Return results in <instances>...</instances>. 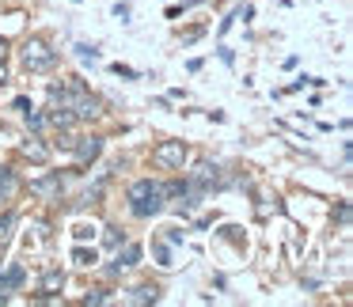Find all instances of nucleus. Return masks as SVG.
Returning a JSON list of instances; mask_svg holds the SVG:
<instances>
[{"label":"nucleus","mask_w":353,"mask_h":307,"mask_svg":"<svg viewBox=\"0 0 353 307\" xmlns=\"http://www.w3.org/2000/svg\"><path fill=\"white\" fill-rule=\"evenodd\" d=\"M50 122H54L57 129H72V125H77V114H72L69 107H50Z\"/></svg>","instance_id":"obj_8"},{"label":"nucleus","mask_w":353,"mask_h":307,"mask_svg":"<svg viewBox=\"0 0 353 307\" xmlns=\"http://www.w3.org/2000/svg\"><path fill=\"white\" fill-rule=\"evenodd\" d=\"M12 190H16V175H12V167H0V198Z\"/></svg>","instance_id":"obj_12"},{"label":"nucleus","mask_w":353,"mask_h":307,"mask_svg":"<svg viewBox=\"0 0 353 307\" xmlns=\"http://www.w3.org/2000/svg\"><path fill=\"white\" fill-rule=\"evenodd\" d=\"M4 80H8V69H4V61H0V84H4Z\"/></svg>","instance_id":"obj_21"},{"label":"nucleus","mask_w":353,"mask_h":307,"mask_svg":"<svg viewBox=\"0 0 353 307\" xmlns=\"http://www.w3.org/2000/svg\"><path fill=\"white\" fill-rule=\"evenodd\" d=\"M19 284H23V269L19 266H8L0 273V292H12V288H19Z\"/></svg>","instance_id":"obj_10"},{"label":"nucleus","mask_w":353,"mask_h":307,"mask_svg":"<svg viewBox=\"0 0 353 307\" xmlns=\"http://www.w3.org/2000/svg\"><path fill=\"white\" fill-rule=\"evenodd\" d=\"M190 182L198 186L201 193H205V190H213V186H221V167H216V163H201V167L190 175Z\"/></svg>","instance_id":"obj_4"},{"label":"nucleus","mask_w":353,"mask_h":307,"mask_svg":"<svg viewBox=\"0 0 353 307\" xmlns=\"http://www.w3.org/2000/svg\"><path fill=\"white\" fill-rule=\"evenodd\" d=\"M125 201H130V213H133V216L148 220V216H156V213L163 209L168 190H163L160 182H152V178H137V182L125 190Z\"/></svg>","instance_id":"obj_1"},{"label":"nucleus","mask_w":353,"mask_h":307,"mask_svg":"<svg viewBox=\"0 0 353 307\" xmlns=\"http://www.w3.org/2000/svg\"><path fill=\"white\" fill-rule=\"evenodd\" d=\"M12 224H16V216H12V213H4V216H0V243H4V239L12 235Z\"/></svg>","instance_id":"obj_16"},{"label":"nucleus","mask_w":353,"mask_h":307,"mask_svg":"<svg viewBox=\"0 0 353 307\" xmlns=\"http://www.w3.org/2000/svg\"><path fill=\"white\" fill-rule=\"evenodd\" d=\"M122 243V235H118V228H107V246H118Z\"/></svg>","instance_id":"obj_19"},{"label":"nucleus","mask_w":353,"mask_h":307,"mask_svg":"<svg viewBox=\"0 0 353 307\" xmlns=\"http://www.w3.org/2000/svg\"><path fill=\"white\" fill-rule=\"evenodd\" d=\"M54 65H57V54H54V50H50L42 39H31V42L23 46V69H27V72H50Z\"/></svg>","instance_id":"obj_2"},{"label":"nucleus","mask_w":353,"mask_h":307,"mask_svg":"<svg viewBox=\"0 0 353 307\" xmlns=\"http://www.w3.org/2000/svg\"><path fill=\"white\" fill-rule=\"evenodd\" d=\"M72 258H77L80 266H92V262H95V251H88V246H77V251H72Z\"/></svg>","instance_id":"obj_15"},{"label":"nucleus","mask_w":353,"mask_h":307,"mask_svg":"<svg viewBox=\"0 0 353 307\" xmlns=\"http://www.w3.org/2000/svg\"><path fill=\"white\" fill-rule=\"evenodd\" d=\"M23 118H27V129H34V133H39V129H42V125H46V118H42V114H39V110H31V107H27V110H23Z\"/></svg>","instance_id":"obj_13"},{"label":"nucleus","mask_w":353,"mask_h":307,"mask_svg":"<svg viewBox=\"0 0 353 307\" xmlns=\"http://www.w3.org/2000/svg\"><path fill=\"white\" fill-rule=\"evenodd\" d=\"M0 57H4V39H0Z\"/></svg>","instance_id":"obj_23"},{"label":"nucleus","mask_w":353,"mask_h":307,"mask_svg":"<svg viewBox=\"0 0 353 307\" xmlns=\"http://www.w3.org/2000/svg\"><path fill=\"white\" fill-rule=\"evenodd\" d=\"M141 262V246L137 243H125V251H118V258L110 262V273H122V269H130V266H137Z\"/></svg>","instance_id":"obj_6"},{"label":"nucleus","mask_w":353,"mask_h":307,"mask_svg":"<svg viewBox=\"0 0 353 307\" xmlns=\"http://www.w3.org/2000/svg\"><path fill=\"white\" fill-rule=\"evenodd\" d=\"M156 258H160V266H171V251H168V246H156Z\"/></svg>","instance_id":"obj_18"},{"label":"nucleus","mask_w":353,"mask_h":307,"mask_svg":"<svg viewBox=\"0 0 353 307\" xmlns=\"http://www.w3.org/2000/svg\"><path fill=\"white\" fill-rule=\"evenodd\" d=\"M72 152H77V160H80V163H92L95 156L103 152V140H99V137H77Z\"/></svg>","instance_id":"obj_5"},{"label":"nucleus","mask_w":353,"mask_h":307,"mask_svg":"<svg viewBox=\"0 0 353 307\" xmlns=\"http://www.w3.org/2000/svg\"><path fill=\"white\" fill-rule=\"evenodd\" d=\"M88 307H99V304H107V292H88V299H84Z\"/></svg>","instance_id":"obj_17"},{"label":"nucleus","mask_w":353,"mask_h":307,"mask_svg":"<svg viewBox=\"0 0 353 307\" xmlns=\"http://www.w3.org/2000/svg\"><path fill=\"white\" fill-rule=\"evenodd\" d=\"M130 299L133 304H156V299H160V288H156V284H137V288L130 292Z\"/></svg>","instance_id":"obj_11"},{"label":"nucleus","mask_w":353,"mask_h":307,"mask_svg":"<svg viewBox=\"0 0 353 307\" xmlns=\"http://www.w3.org/2000/svg\"><path fill=\"white\" fill-rule=\"evenodd\" d=\"M34 193H42V198H54V193H61V175H50V178H39V182H31Z\"/></svg>","instance_id":"obj_9"},{"label":"nucleus","mask_w":353,"mask_h":307,"mask_svg":"<svg viewBox=\"0 0 353 307\" xmlns=\"http://www.w3.org/2000/svg\"><path fill=\"white\" fill-rule=\"evenodd\" d=\"M168 243H183V231H179V228H168Z\"/></svg>","instance_id":"obj_20"},{"label":"nucleus","mask_w":353,"mask_h":307,"mask_svg":"<svg viewBox=\"0 0 353 307\" xmlns=\"http://www.w3.org/2000/svg\"><path fill=\"white\" fill-rule=\"evenodd\" d=\"M186 145L183 140H163V145H156L152 148V163L160 171H183V163H186Z\"/></svg>","instance_id":"obj_3"},{"label":"nucleus","mask_w":353,"mask_h":307,"mask_svg":"<svg viewBox=\"0 0 353 307\" xmlns=\"http://www.w3.org/2000/svg\"><path fill=\"white\" fill-rule=\"evenodd\" d=\"M61 288H65V273L61 269H50V273L42 277V296H57Z\"/></svg>","instance_id":"obj_7"},{"label":"nucleus","mask_w":353,"mask_h":307,"mask_svg":"<svg viewBox=\"0 0 353 307\" xmlns=\"http://www.w3.org/2000/svg\"><path fill=\"white\" fill-rule=\"evenodd\" d=\"M23 152H27V156H31V160H39V163H42V160H46V156H50V152H46V148H42V145H39V140H27V145H23Z\"/></svg>","instance_id":"obj_14"},{"label":"nucleus","mask_w":353,"mask_h":307,"mask_svg":"<svg viewBox=\"0 0 353 307\" xmlns=\"http://www.w3.org/2000/svg\"><path fill=\"white\" fill-rule=\"evenodd\" d=\"M190 4H198V0H183V8H190Z\"/></svg>","instance_id":"obj_22"}]
</instances>
